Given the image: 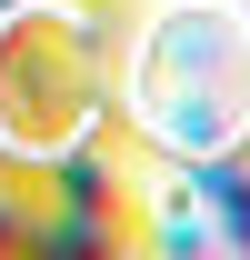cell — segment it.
Wrapping results in <instances>:
<instances>
[{
    "label": "cell",
    "instance_id": "6da1fadb",
    "mask_svg": "<svg viewBox=\"0 0 250 260\" xmlns=\"http://www.w3.org/2000/svg\"><path fill=\"white\" fill-rule=\"evenodd\" d=\"M100 100H110L100 20L60 10V0H10L0 10V140L60 150Z\"/></svg>",
    "mask_w": 250,
    "mask_h": 260
},
{
    "label": "cell",
    "instance_id": "7a4b0ae2",
    "mask_svg": "<svg viewBox=\"0 0 250 260\" xmlns=\"http://www.w3.org/2000/svg\"><path fill=\"white\" fill-rule=\"evenodd\" d=\"M150 180H140V130L90 110L50 150V210H40V250H70V260H130L150 250Z\"/></svg>",
    "mask_w": 250,
    "mask_h": 260
},
{
    "label": "cell",
    "instance_id": "3957f363",
    "mask_svg": "<svg viewBox=\"0 0 250 260\" xmlns=\"http://www.w3.org/2000/svg\"><path fill=\"white\" fill-rule=\"evenodd\" d=\"M190 180H200V200H210V220L230 250H250V140L240 150H190Z\"/></svg>",
    "mask_w": 250,
    "mask_h": 260
},
{
    "label": "cell",
    "instance_id": "277c9868",
    "mask_svg": "<svg viewBox=\"0 0 250 260\" xmlns=\"http://www.w3.org/2000/svg\"><path fill=\"white\" fill-rule=\"evenodd\" d=\"M0 250H10V260H40V210L10 200V190H0Z\"/></svg>",
    "mask_w": 250,
    "mask_h": 260
},
{
    "label": "cell",
    "instance_id": "5b68a950",
    "mask_svg": "<svg viewBox=\"0 0 250 260\" xmlns=\"http://www.w3.org/2000/svg\"><path fill=\"white\" fill-rule=\"evenodd\" d=\"M0 10H10V0H0Z\"/></svg>",
    "mask_w": 250,
    "mask_h": 260
}]
</instances>
